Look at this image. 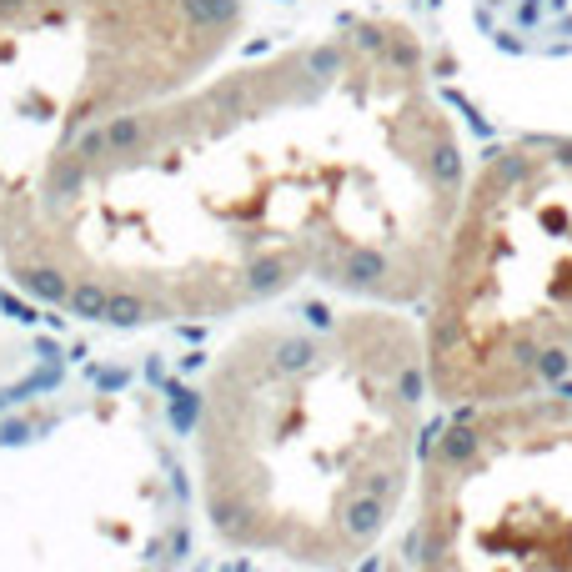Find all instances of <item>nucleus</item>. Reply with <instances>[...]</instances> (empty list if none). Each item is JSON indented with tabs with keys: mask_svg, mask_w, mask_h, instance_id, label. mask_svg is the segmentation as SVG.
I'll list each match as a JSON object with an SVG mask.
<instances>
[{
	"mask_svg": "<svg viewBox=\"0 0 572 572\" xmlns=\"http://www.w3.org/2000/svg\"><path fill=\"white\" fill-rule=\"evenodd\" d=\"M462 181L427 46L397 16L357 11L86 131L0 271L116 327L221 322L302 286L417 307Z\"/></svg>",
	"mask_w": 572,
	"mask_h": 572,
	"instance_id": "1",
	"label": "nucleus"
},
{
	"mask_svg": "<svg viewBox=\"0 0 572 572\" xmlns=\"http://www.w3.org/2000/svg\"><path fill=\"white\" fill-rule=\"evenodd\" d=\"M427 397V337L402 307L342 297L241 327L196 402L216 537L292 567L357 562L407 497Z\"/></svg>",
	"mask_w": 572,
	"mask_h": 572,
	"instance_id": "2",
	"label": "nucleus"
},
{
	"mask_svg": "<svg viewBox=\"0 0 572 572\" xmlns=\"http://www.w3.org/2000/svg\"><path fill=\"white\" fill-rule=\"evenodd\" d=\"M422 337L447 407L572 377V131H527L467 166Z\"/></svg>",
	"mask_w": 572,
	"mask_h": 572,
	"instance_id": "3",
	"label": "nucleus"
},
{
	"mask_svg": "<svg viewBox=\"0 0 572 572\" xmlns=\"http://www.w3.org/2000/svg\"><path fill=\"white\" fill-rule=\"evenodd\" d=\"M256 0H0V246L51 166L246 46Z\"/></svg>",
	"mask_w": 572,
	"mask_h": 572,
	"instance_id": "4",
	"label": "nucleus"
},
{
	"mask_svg": "<svg viewBox=\"0 0 572 572\" xmlns=\"http://www.w3.org/2000/svg\"><path fill=\"white\" fill-rule=\"evenodd\" d=\"M417 572H572V397L452 407L417 472Z\"/></svg>",
	"mask_w": 572,
	"mask_h": 572,
	"instance_id": "5",
	"label": "nucleus"
},
{
	"mask_svg": "<svg viewBox=\"0 0 572 572\" xmlns=\"http://www.w3.org/2000/svg\"><path fill=\"white\" fill-rule=\"evenodd\" d=\"M472 36L512 66H572V0H457Z\"/></svg>",
	"mask_w": 572,
	"mask_h": 572,
	"instance_id": "6",
	"label": "nucleus"
}]
</instances>
